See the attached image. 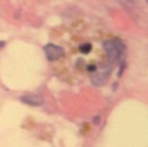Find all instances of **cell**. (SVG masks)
Instances as JSON below:
<instances>
[{"mask_svg":"<svg viewBox=\"0 0 148 147\" xmlns=\"http://www.w3.org/2000/svg\"><path fill=\"white\" fill-rule=\"evenodd\" d=\"M109 34L86 20H74L55 27L51 41L61 48V57L52 63L55 73L72 86L86 82L104 86L116 68L105 48Z\"/></svg>","mask_w":148,"mask_h":147,"instance_id":"1","label":"cell"},{"mask_svg":"<svg viewBox=\"0 0 148 147\" xmlns=\"http://www.w3.org/2000/svg\"><path fill=\"white\" fill-rule=\"evenodd\" d=\"M44 54H46L48 61L55 63L61 57V48H60L57 44H55V43L51 42V43H48V44L44 46Z\"/></svg>","mask_w":148,"mask_h":147,"instance_id":"2","label":"cell"},{"mask_svg":"<svg viewBox=\"0 0 148 147\" xmlns=\"http://www.w3.org/2000/svg\"><path fill=\"white\" fill-rule=\"evenodd\" d=\"M21 100L29 106H42L43 104V99L39 98L38 95H23Z\"/></svg>","mask_w":148,"mask_h":147,"instance_id":"3","label":"cell"}]
</instances>
